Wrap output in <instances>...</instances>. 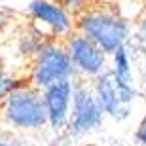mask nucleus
I'll return each instance as SVG.
<instances>
[{
    "instance_id": "obj_1",
    "label": "nucleus",
    "mask_w": 146,
    "mask_h": 146,
    "mask_svg": "<svg viewBox=\"0 0 146 146\" xmlns=\"http://www.w3.org/2000/svg\"><path fill=\"white\" fill-rule=\"evenodd\" d=\"M78 27L103 51H116L129 36V23L106 8H86L80 11Z\"/></svg>"
},
{
    "instance_id": "obj_2",
    "label": "nucleus",
    "mask_w": 146,
    "mask_h": 146,
    "mask_svg": "<svg viewBox=\"0 0 146 146\" xmlns=\"http://www.w3.org/2000/svg\"><path fill=\"white\" fill-rule=\"evenodd\" d=\"M6 116L19 127H38L48 119L42 99L31 89H11L8 93Z\"/></svg>"
},
{
    "instance_id": "obj_3",
    "label": "nucleus",
    "mask_w": 146,
    "mask_h": 146,
    "mask_svg": "<svg viewBox=\"0 0 146 146\" xmlns=\"http://www.w3.org/2000/svg\"><path fill=\"white\" fill-rule=\"evenodd\" d=\"M72 72V61L65 49L57 46H44L40 49L36 66H34V82L38 86L48 87L55 82L68 80Z\"/></svg>"
},
{
    "instance_id": "obj_4",
    "label": "nucleus",
    "mask_w": 146,
    "mask_h": 146,
    "mask_svg": "<svg viewBox=\"0 0 146 146\" xmlns=\"http://www.w3.org/2000/svg\"><path fill=\"white\" fill-rule=\"evenodd\" d=\"M68 57L80 70L87 72V74H99L104 66L103 49L86 34H78L70 40Z\"/></svg>"
},
{
    "instance_id": "obj_5",
    "label": "nucleus",
    "mask_w": 146,
    "mask_h": 146,
    "mask_svg": "<svg viewBox=\"0 0 146 146\" xmlns=\"http://www.w3.org/2000/svg\"><path fill=\"white\" fill-rule=\"evenodd\" d=\"M103 116V108L91 97V93L86 87H82L74 93V112H72L70 127L74 133H86L99 125Z\"/></svg>"
},
{
    "instance_id": "obj_6",
    "label": "nucleus",
    "mask_w": 146,
    "mask_h": 146,
    "mask_svg": "<svg viewBox=\"0 0 146 146\" xmlns=\"http://www.w3.org/2000/svg\"><path fill=\"white\" fill-rule=\"evenodd\" d=\"M70 97H72V87L68 80H61L48 86L44 106H46V114H48V119L51 121L53 129H61L65 125Z\"/></svg>"
},
{
    "instance_id": "obj_7",
    "label": "nucleus",
    "mask_w": 146,
    "mask_h": 146,
    "mask_svg": "<svg viewBox=\"0 0 146 146\" xmlns=\"http://www.w3.org/2000/svg\"><path fill=\"white\" fill-rule=\"evenodd\" d=\"M29 10H31V13L34 15L36 21H42L44 25H48L57 34L68 33L72 27V21L66 13V10H63L53 0H33Z\"/></svg>"
},
{
    "instance_id": "obj_8",
    "label": "nucleus",
    "mask_w": 146,
    "mask_h": 146,
    "mask_svg": "<svg viewBox=\"0 0 146 146\" xmlns=\"http://www.w3.org/2000/svg\"><path fill=\"white\" fill-rule=\"evenodd\" d=\"M97 97H99V106L108 112L114 118H125L127 116V110H129V104L123 103V99L119 95V89L116 86V80H114L112 72H106L99 78L97 82Z\"/></svg>"
},
{
    "instance_id": "obj_9",
    "label": "nucleus",
    "mask_w": 146,
    "mask_h": 146,
    "mask_svg": "<svg viewBox=\"0 0 146 146\" xmlns=\"http://www.w3.org/2000/svg\"><path fill=\"white\" fill-rule=\"evenodd\" d=\"M114 80L119 89V95L123 99L125 104H131L135 99V89H133V82H131V66H129V55L125 48H118L114 51Z\"/></svg>"
},
{
    "instance_id": "obj_10",
    "label": "nucleus",
    "mask_w": 146,
    "mask_h": 146,
    "mask_svg": "<svg viewBox=\"0 0 146 146\" xmlns=\"http://www.w3.org/2000/svg\"><path fill=\"white\" fill-rule=\"evenodd\" d=\"M66 11H84L89 4V0H53Z\"/></svg>"
},
{
    "instance_id": "obj_11",
    "label": "nucleus",
    "mask_w": 146,
    "mask_h": 146,
    "mask_svg": "<svg viewBox=\"0 0 146 146\" xmlns=\"http://www.w3.org/2000/svg\"><path fill=\"white\" fill-rule=\"evenodd\" d=\"M11 89H15V84H13V80H11L10 76H6L4 72L0 70V97L8 95Z\"/></svg>"
},
{
    "instance_id": "obj_12",
    "label": "nucleus",
    "mask_w": 146,
    "mask_h": 146,
    "mask_svg": "<svg viewBox=\"0 0 146 146\" xmlns=\"http://www.w3.org/2000/svg\"><path fill=\"white\" fill-rule=\"evenodd\" d=\"M137 139H139V142H142V144L146 146V116H144V119L141 121V125H139V131H137Z\"/></svg>"
},
{
    "instance_id": "obj_13",
    "label": "nucleus",
    "mask_w": 146,
    "mask_h": 146,
    "mask_svg": "<svg viewBox=\"0 0 146 146\" xmlns=\"http://www.w3.org/2000/svg\"><path fill=\"white\" fill-rule=\"evenodd\" d=\"M139 36L146 42V17L141 21V25H139Z\"/></svg>"
},
{
    "instance_id": "obj_14",
    "label": "nucleus",
    "mask_w": 146,
    "mask_h": 146,
    "mask_svg": "<svg viewBox=\"0 0 146 146\" xmlns=\"http://www.w3.org/2000/svg\"><path fill=\"white\" fill-rule=\"evenodd\" d=\"M0 146H6V144H4V142H0Z\"/></svg>"
},
{
    "instance_id": "obj_15",
    "label": "nucleus",
    "mask_w": 146,
    "mask_h": 146,
    "mask_svg": "<svg viewBox=\"0 0 146 146\" xmlns=\"http://www.w3.org/2000/svg\"><path fill=\"white\" fill-rule=\"evenodd\" d=\"M144 4H146V0H144Z\"/></svg>"
}]
</instances>
